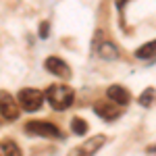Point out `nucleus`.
<instances>
[{
	"mask_svg": "<svg viewBox=\"0 0 156 156\" xmlns=\"http://www.w3.org/2000/svg\"><path fill=\"white\" fill-rule=\"evenodd\" d=\"M73 98H75V92H73L69 85H50L48 90H46V100H48V104L54 110H65V108H69L73 104Z\"/></svg>",
	"mask_w": 156,
	"mask_h": 156,
	"instance_id": "nucleus-1",
	"label": "nucleus"
},
{
	"mask_svg": "<svg viewBox=\"0 0 156 156\" xmlns=\"http://www.w3.org/2000/svg\"><path fill=\"white\" fill-rule=\"evenodd\" d=\"M19 104L23 110L27 112H36L40 110V106L44 104V94L40 90H34V87H27V90H21L19 92Z\"/></svg>",
	"mask_w": 156,
	"mask_h": 156,
	"instance_id": "nucleus-2",
	"label": "nucleus"
},
{
	"mask_svg": "<svg viewBox=\"0 0 156 156\" xmlns=\"http://www.w3.org/2000/svg\"><path fill=\"white\" fill-rule=\"evenodd\" d=\"M21 108L17 104V100L9 94V92H0V115L6 121H15L19 117Z\"/></svg>",
	"mask_w": 156,
	"mask_h": 156,
	"instance_id": "nucleus-3",
	"label": "nucleus"
},
{
	"mask_svg": "<svg viewBox=\"0 0 156 156\" xmlns=\"http://www.w3.org/2000/svg\"><path fill=\"white\" fill-rule=\"evenodd\" d=\"M25 129L29 133L42 135V137H62V135H60V129L56 125L48 123V121H31V123H27Z\"/></svg>",
	"mask_w": 156,
	"mask_h": 156,
	"instance_id": "nucleus-4",
	"label": "nucleus"
},
{
	"mask_svg": "<svg viewBox=\"0 0 156 156\" xmlns=\"http://www.w3.org/2000/svg\"><path fill=\"white\" fill-rule=\"evenodd\" d=\"M46 69H48L52 75L62 77V79H69V77H71V69H69V65H67L65 60H60L58 56H50V58H46Z\"/></svg>",
	"mask_w": 156,
	"mask_h": 156,
	"instance_id": "nucleus-5",
	"label": "nucleus"
},
{
	"mask_svg": "<svg viewBox=\"0 0 156 156\" xmlns=\"http://www.w3.org/2000/svg\"><path fill=\"white\" fill-rule=\"evenodd\" d=\"M106 96L110 98V102H115L117 106H125V104H129V92H127V87H123V85H110L106 90Z\"/></svg>",
	"mask_w": 156,
	"mask_h": 156,
	"instance_id": "nucleus-6",
	"label": "nucleus"
},
{
	"mask_svg": "<svg viewBox=\"0 0 156 156\" xmlns=\"http://www.w3.org/2000/svg\"><path fill=\"white\" fill-rule=\"evenodd\" d=\"M94 112H96L98 117H102L104 121H112L121 115L119 108L115 106V104H108V102H96L94 104Z\"/></svg>",
	"mask_w": 156,
	"mask_h": 156,
	"instance_id": "nucleus-7",
	"label": "nucleus"
},
{
	"mask_svg": "<svg viewBox=\"0 0 156 156\" xmlns=\"http://www.w3.org/2000/svg\"><path fill=\"white\" fill-rule=\"evenodd\" d=\"M104 142H106V137L104 135H96V137H92V140H87L85 144H81L79 148H77V152L83 156H90V154H96L98 150L104 146Z\"/></svg>",
	"mask_w": 156,
	"mask_h": 156,
	"instance_id": "nucleus-8",
	"label": "nucleus"
},
{
	"mask_svg": "<svg viewBox=\"0 0 156 156\" xmlns=\"http://www.w3.org/2000/svg\"><path fill=\"white\" fill-rule=\"evenodd\" d=\"M98 54L104 60H117L119 58V48L112 44V42H102L98 46Z\"/></svg>",
	"mask_w": 156,
	"mask_h": 156,
	"instance_id": "nucleus-9",
	"label": "nucleus"
},
{
	"mask_svg": "<svg viewBox=\"0 0 156 156\" xmlns=\"http://www.w3.org/2000/svg\"><path fill=\"white\" fill-rule=\"evenodd\" d=\"M156 54V42H150V44H144L142 48L135 50V56L137 58H152Z\"/></svg>",
	"mask_w": 156,
	"mask_h": 156,
	"instance_id": "nucleus-10",
	"label": "nucleus"
},
{
	"mask_svg": "<svg viewBox=\"0 0 156 156\" xmlns=\"http://www.w3.org/2000/svg\"><path fill=\"white\" fill-rule=\"evenodd\" d=\"M0 154H21V148H19V146L15 144V142H9V140H6V142H2V144H0Z\"/></svg>",
	"mask_w": 156,
	"mask_h": 156,
	"instance_id": "nucleus-11",
	"label": "nucleus"
},
{
	"mask_svg": "<svg viewBox=\"0 0 156 156\" xmlns=\"http://www.w3.org/2000/svg\"><path fill=\"white\" fill-rule=\"evenodd\" d=\"M71 129H73V133H77V135H85V133H87V123H85L83 119H73Z\"/></svg>",
	"mask_w": 156,
	"mask_h": 156,
	"instance_id": "nucleus-12",
	"label": "nucleus"
},
{
	"mask_svg": "<svg viewBox=\"0 0 156 156\" xmlns=\"http://www.w3.org/2000/svg\"><path fill=\"white\" fill-rule=\"evenodd\" d=\"M152 100H154V90H152V87H148L144 94L140 96V104H142V106H150V104H152Z\"/></svg>",
	"mask_w": 156,
	"mask_h": 156,
	"instance_id": "nucleus-13",
	"label": "nucleus"
},
{
	"mask_svg": "<svg viewBox=\"0 0 156 156\" xmlns=\"http://www.w3.org/2000/svg\"><path fill=\"white\" fill-rule=\"evenodd\" d=\"M48 29H50L48 23H42V25H40V36H42V37H46V36H48Z\"/></svg>",
	"mask_w": 156,
	"mask_h": 156,
	"instance_id": "nucleus-14",
	"label": "nucleus"
}]
</instances>
